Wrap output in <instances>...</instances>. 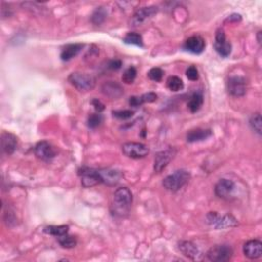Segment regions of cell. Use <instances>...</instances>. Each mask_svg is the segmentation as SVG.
Wrapping results in <instances>:
<instances>
[{
    "mask_svg": "<svg viewBox=\"0 0 262 262\" xmlns=\"http://www.w3.org/2000/svg\"><path fill=\"white\" fill-rule=\"evenodd\" d=\"M133 202L132 192L128 187L118 188L112 201V213L118 217H125L130 213Z\"/></svg>",
    "mask_w": 262,
    "mask_h": 262,
    "instance_id": "cell-1",
    "label": "cell"
},
{
    "mask_svg": "<svg viewBox=\"0 0 262 262\" xmlns=\"http://www.w3.org/2000/svg\"><path fill=\"white\" fill-rule=\"evenodd\" d=\"M190 179V173L187 170H176L172 174L164 178L163 187L170 191H178L182 189Z\"/></svg>",
    "mask_w": 262,
    "mask_h": 262,
    "instance_id": "cell-2",
    "label": "cell"
},
{
    "mask_svg": "<svg viewBox=\"0 0 262 262\" xmlns=\"http://www.w3.org/2000/svg\"><path fill=\"white\" fill-rule=\"evenodd\" d=\"M68 81L81 92H88L92 90L96 84V80L92 75L81 72L71 73L70 76L68 77Z\"/></svg>",
    "mask_w": 262,
    "mask_h": 262,
    "instance_id": "cell-3",
    "label": "cell"
},
{
    "mask_svg": "<svg viewBox=\"0 0 262 262\" xmlns=\"http://www.w3.org/2000/svg\"><path fill=\"white\" fill-rule=\"evenodd\" d=\"M233 251L229 245H215L210 248L209 251L207 252L206 257L209 261L213 262H225L230 260L232 257Z\"/></svg>",
    "mask_w": 262,
    "mask_h": 262,
    "instance_id": "cell-4",
    "label": "cell"
},
{
    "mask_svg": "<svg viewBox=\"0 0 262 262\" xmlns=\"http://www.w3.org/2000/svg\"><path fill=\"white\" fill-rule=\"evenodd\" d=\"M123 154L131 159H143L149 154V148L141 143H126L122 146Z\"/></svg>",
    "mask_w": 262,
    "mask_h": 262,
    "instance_id": "cell-5",
    "label": "cell"
},
{
    "mask_svg": "<svg viewBox=\"0 0 262 262\" xmlns=\"http://www.w3.org/2000/svg\"><path fill=\"white\" fill-rule=\"evenodd\" d=\"M79 176L81 177V184L85 188L94 187L102 184V178L100 170L89 167H82L79 170Z\"/></svg>",
    "mask_w": 262,
    "mask_h": 262,
    "instance_id": "cell-6",
    "label": "cell"
},
{
    "mask_svg": "<svg viewBox=\"0 0 262 262\" xmlns=\"http://www.w3.org/2000/svg\"><path fill=\"white\" fill-rule=\"evenodd\" d=\"M175 155H176V150L173 147H169L168 149L158 153L155 158V163H154L155 171L158 173L162 172L168 166V164L173 160Z\"/></svg>",
    "mask_w": 262,
    "mask_h": 262,
    "instance_id": "cell-7",
    "label": "cell"
},
{
    "mask_svg": "<svg viewBox=\"0 0 262 262\" xmlns=\"http://www.w3.org/2000/svg\"><path fill=\"white\" fill-rule=\"evenodd\" d=\"M207 220H208V224L216 228H227L236 226L238 225V220L233 216L225 215L220 217L216 214V212H210L207 215Z\"/></svg>",
    "mask_w": 262,
    "mask_h": 262,
    "instance_id": "cell-8",
    "label": "cell"
},
{
    "mask_svg": "<svg viewBox=\"0 0 262 262\" xmlns=\"http://www.w3.org/2000/svg\"><path fill=\"white\" fill-rule=\"evenodd\" d=\"M214 48L220 57L227 58L231 52V44L228 42L225 33L223 29H218L215 35Z\"/></svg>",
    "mask_w": 262,
    "mask_h": 262,
    "instance_id": "cell-9",
    "label": "cell"
},
{
    "mask_svg": "<svg viewBox=\"0 0 262 262\" xmlns=\"http://www.w3.org/2000/svg\"><path fill=\"white\" fill-rule=\"evenodd\" d=\"M157 12H158L157 6H148V7H143L141 9H137L130 20V26L132 27L141 26L149 19L153 18Z\"/></svg>",
    "mask_w": 262,
    "mask_h": 262,
    "instance_id": "cell-10",
    "label": "cell"
},
{
    "mask_svg": "<svg viewBox=\"0 0 262 262\" xmlns=\"http://www.w3.org/2000/svg\"><path fill=\"white\" fill-rule=\"evenodd\" d=\"M228 93L234 98H241L244 96L247 91L246 80L240 76H233L228 79L227 82Z\"/></svg>",
    "mask_w": 262,
    "mask_h": 262,
    "instance_id": "cell-11",
    "label": "cell"
},
{
    "mask_svg": "<svg viewBox=\"0 0 262 262\" xmlns=\"http://www.w3.org/2000/svg\"><path fill=\"white\" fill-rule=\"evenodd\" d=\"M34 153L38 159L42 161H49L57 155L56 150L46 141L39 142L34 148Z\"/></svg>",
    "mask_w": 262,
    "mask_h": 262,
    "instance_id": "cell-12",
    "label": "cell"
},
{
    "mask_svg": "<svg viewBox=\"0 0 262 262\" xmlns=\"http://www.w3.org/2000/svg\"><path fill=\"white\" fill-rule=\"evenodd\" d=\"M215 195L220 199H228L234 190V183L230 179L223 178L215 186Z\"/></svg>",
    "mask_w": 262,
    "mask_h": 262,
    "instance_id": "cell-13",
    "label": "cell"
},
{
    "mask_svg": "<svg viewBox=\"0 0 262 262\" xmlns=\"http://www.w3.org/2000/svg\"><path fill=\"white\" fill-rule=\"evenodd\" d=\"M102 92L110 99L117 100L123 95L124 89L116 81H107L102 86Z\"/></svg>",
    "mask_w": 262,
    "mask_h": 262,
    "instance_id": "cell-14",
    "label": "cell"
},
{
    "mask_svg": "<svg viewBox=\"0 0 262 262\" xmlns=\"http://www.w3.org/2000/svg\"><path fill=\"white\" fill-rule=\"evenodd\" d=\"M18 147V139L16 135L9 132H3L1 134V150L5 155H12Z\"/></svg>",
    "mask_w": 262,
    "mask_h": 262,
    "instance_id": "cell-15",
    "label": "cell"
},
{
    "mask_svg": "<svg viewBox=\"0 0 262 262\" xmlns=\"http://www.w3.org/2000/svg\"><path fill=\"white\" fill-rule=\"evenodd\" d=\"M243 251L246 257L249 259H257L262 254V243L259 240H251L245 243Z\"/></svg>",
    "mask_w": 262,
    "mask_h": 262,
    "instance_id": "cell-16",
    "label": "cell"
},
{
    "mask_svg": "<svg viewBox=\"0 0 262 262\" xmlns=\"http://www.w3.org/2000/svg\"><path fill=\"white\" fill-rule=\"evenodd\" d=\"M100 174L102 178V184L111 187L119 184L122 178V173L116 169H110V168L100 169Z\"/></svg>",
    "mask_w": 262,
    "mask_h": 262,
    "instance_id": "cell-17",
    "label": "cell"
},
{
    "mask_svg": "<svg viewBox=\"0 0 262 262\" xmlns=\"http://www.w3.org/2000/svg\"><path fill=\"white\" fill-rule=\"evenodd\" d=\"M206 46L205 43V40L199 36V35H195V36H191L189 37L185 43V49L191 52V53H195V54H200L204 51Z\"/></svg>",
    "mask_w": 262,
    "mask_h": 262,
    "instance_id": "cell-18",
    "label": "cell"
},
{
    "mask_svg": "<svg viewBox=\"0 0 262 262\" xmlns=\"http://www.w3.org/2000/svg\"><path fill=\"white\" fill-rule=\"evenodd\" d=\"M178 249L185 256H187L190 259H194V260L200 259L201 252L199 250V248L197 247V245L192 242H188V241L179 242L178 243Z\"/></svg>",
    "mask_w": 262,
    "mask_h": 262,
    "instance_id": "cell-19",
    "label": "cell"
},
{
    "mask_svg": "<svg viewBox=\"0 0 262 262\" xmlns=\"http://www.w3.org/2000/svg\"><path fill=\"white\" fill-rule=\"evenodd\" d=\"M212 135V131L210 129H202L197 128L189 130L187 134V141L188 143H197V142H203Z\"/></svg>",
    "mask_w": 262,
    "mask_h": 262,
    "instance_id": "cell-20",
    "label": "cell"
},
{
    "mask_svg": "<svg viewBox=\"0 0 262 262\" xmlns=\"http://www.w3.org/2000/svg\"><path fill=\"white\" fill-rule=\"evenodd\" d=\"M83 48V44L75 43V44H69L63 48L61 52V59L63 61H70L75 58L77 54Z\"/></svg>",
    "mask_w": 262,
    "mask_h": 262,
    "instance_id": "cell-21",
    "label": "cell"
},
{
    "mask_svg": "<svg viewBox=\"0 0 262 262\" xmlns=\"http://www.w3.org/2000/svg\"><path fill=\"white\" fill-rule=\"evenodd\" d=\"M203 103H204L203 94L201 92H196L190 96V99L187 103V107L191 113H197L202 108Z\"/></svg>",
    "mask_w": 262,
    "mask_h": 262,
    "instance_id": "cell-22",
    "label": "cell"
},
{
    "mask_svg": "<svg viewBox=\"0 0 262 262\" xmlns=\"http://www.w3.org/2000/svg\"><path fill=\"white\" fill-rule=\"evenodd\" d=\"M69 226L68 225H50L44 228V232L47 234H51L53 237H62L64 234L68 233Z\"/></svg>",
    "mask_w": 262,
    "mask_h": 262,
    "instance_id": "cell-23",
    "label": "cell"
},
{
    "mask_svg": "<svg viewBox=\"0 0 262 262\" xmlns=\"http://www.w3.org/2000/svg\"><path fill=\"white\" fill-rule=\"evenodd\" d=\"M124 42H125L126 44H132V45L143 47V38L139 33H135V32H130L125 37H124Z\"/></svg>",
    "mask_w": 262,
    "mask_h": 262,
    "instance_id": "cell-24",
    "label": "cell"
},
{
    "mask_svg": "<svg viewBox=\"0 0 262 262\" xmlns=\"http://www.w3.org/2000/svg\"><path fill=\"white\" fill-rule=\"evenodd\" d=\"M59 243L63 248H66V249H72V248L76 247L77 245V239L75 237L69 236L68 233L64 234L62 237H59Z\"/></svg>",
    "mask_w": 262,
    "mask_h": 262,
    "instance_id": "cell-25",
    "label": "cell"
},
{
    "mask_svg": "<svg viewBox=\"0 0 262 262\" xmlns=\"http://www.w3.org/2000/svg\"><path fill=\"white\" fill-rule=\"evenodd\" d=\"M167 87L171 91H179L184 88V82L177 76H170L167 79Z\"/></svg>",
    "mask_w": 262,
    "mask_h": 262,
    "instance_id": "cell-26",
    "label": "cell"
},
{
    "mask_svg": "<svg viewBox=\"0 0 262 262\" xmlns=\"http://www.w3.org/2000/svg\"><path fill=\"white\" fill-rule=\"evenodd\" d=\"M249 124H250L252 130H254L258 135H261L262 121H261V116H260L259 113H256V114L252 115V117L250 118Z\"/></svg>",
    "mask_w": 262,
    "mask_h": 262,
    "instance_id": "cell-27",
    "label": "cell"
},
{
    "mask_svg": "<svg viewBox=\"0 0 262 262\" xmlns=\"http://www.w3.org/2000/svg\"><path fill=\"white\" fill-rule=\"evenodd\" d=\"M106 17H107L106 9L104 7H98L94 10L91 20L95 25H101L105 21Z\"/></svg>",
    "mask_w": 262,
    "mask_h": 262,
    "instance_id": "cell-28",
    "label": "cell"
},
{
    "mask_svg": "<svg viewBox=\"0 0 262 262\" xmlns=\"http://www.w3.org/2000/svg\"><path fill=\"white\" fill-rule=\"evenodd\" d=\"M136 69L134 67H129L127 70L124 72L123 76H122V80L124 83H126V84H132L135 78H136Z\"/></svg>",
    "mask_w": 262,
    "mask_h": 262,
    "instance_id": "cell-29",
    "label": "cell"
},
{
    "mask_svg": "<svg viewBox=\"0 0 262 262\" xmlns=\"http://www.w3.org/2000/svg\"><path fill=\"white\" fill-rule=\"evenodd\" d=\"M103 122V116L101 114H92L88 117V127L91 129H95L96 127H99Z\"/></svg>",
    "mask_w": 262,
    "mask_h": 262,
    "instance_id": "cell-30",
    "label": "cell"
},
{
    "mask_svg": "<svg viewBox=\"0 0 262 262\" xmlns=\"http://www.w3.org/2000/svg\"><path fill=\"white\" fill-rule=\"evenodd\" d=\"M163 75H164V71L162 70L161 68H158V67L150 69V70L149 73H148V77H149L150 80L156 81V82L161 81L162 78H163Z\"/></svg>",
    "mask_w": 262,
    "mask_h": 262,
    "instance_id": "cell-31",
    "label": "cell"
},
{
    "mask_svg": "<svg viewBox=\"0 0 262 262\" xmlns=\"http://www.w3.org/2000/svg\"><path fill=\"white\" fill-rule=\"evenodd\" d=\"M134 112L131 110H121V111H114L113 115L114 117L121 119V120H127L133 116Z\"/></svg>",
    "mask_w": 262,
    "mask_h": 262,
    "instance_id": "cell-32",
    "label": "cell"
},
{
    "mask_svg": "<svg viewBox=\"0 0 262 262\" xmlns=\"http://www.w3.org/2000/svg\"><path fill=\"white\" fill-rule=\"evenodd\" d=\"M187 77L190 81H197L199 79V71L196 66H190L187 68V70L186 72Z\"/></svg>",
    "mask_w": 262,
    "mask_h": 262,
    "instance_id": "cell-33",
    "label": "cell"
},
{
    "mask_svg": "<svg viewBox=\"0 0 262 262\" xmlns=\"http://www.w3.org/2000/svg\"><path fill=\"white\" fill-rule=\"evenodd\" d=\"M141 98H142L143 103H154L157 101L158 95L155 92H148V93L143 94Z\"/></svg>",
    "mask_w": 262,
    "mask_h": 262,
    "instance_id": "cell-34",
    "label": "cell"
},
{
    "mask_svg": "<svg viewBox=\"0 0 262 262\" xmlns=\"http://www.w3.org/2000/svg\"><path fill=\"white\" fill-rule=\"evenodd\" d=\"M122 67V62L120 60H111L108 63V68L111 70H119Z\"/></svg>",
    "mask_w": 262,
    "mask_h": 262,
    "instance_id": "cell-35",
    "label": "cell"
},
{
    "mask_svg": "<svg viewBox=\"0 0 262 262\" xmlns=\"http://www.w3.org/2000/svg\"><path fill=\"white\" fill-rule=\"evenodd\" d=\"M144 103H143V101H142V98H141V96H131V98L129 99V105L131 106V107H135V108H137V107H140V106H142Z\"/></svg>",
    "mask_w": 262,
    "mask_h": 262,
    "instance_id": "cell-36",
    "label": "cell"
},
{
    "mask_svg": "<svg viewBox=\"0 0 262 262\" xmlns=\"http://www.w3.org/2000/svg\"><path fill=\"white\" fill-rule=\"evenodd\" d=\"M91 104H92V106L94 107L95 111H98L99 113H100V112H102V111H104V110H105V105H104V104H103L101 101H99L98 99H94V100H92Z\"/></svg>",
    "mask_w": 262,
    "mask_h": 262,
    "instance_id": "cell-37",
    "label": "cell"
}]
</instances>
